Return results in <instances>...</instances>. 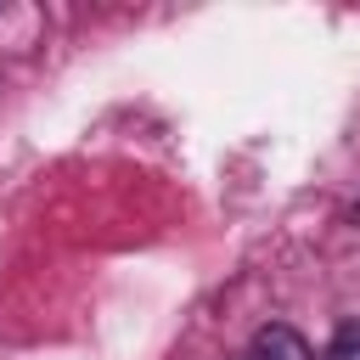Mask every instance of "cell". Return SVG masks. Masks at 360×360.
<instances>
[{
	"mask_svg": "<svg viewBox=\"0 0 360 360\" xmlns=\"http://www.w3.org/2000/svg\"><path fill=\"white\" fill-rule=\"evenodd\" d=\"M248 360H315V354H309V343H304V332H298V326L270 321V326H259V332H253Z\"/></svg>",
	"mask_w": 360,
	"mask_h": 360,
	"instance_id": "cell-1",
	"label": "cell"
},
{
	"mask_svg": "<svg viewBox=\"0 0 360 360\" xmlns=\"http://www.w3.org/2000/svg\"><path fill=\"white\" fill-rule=\"evenodd\" d=\"M326 360H360V321H343V326L332 332V349H326Z\"/></svg>",
	"mask_w": 360,
	"mask_h": 360,
	"instance_id": "cell-2",
	"label": "cell"
}]
</instances>
